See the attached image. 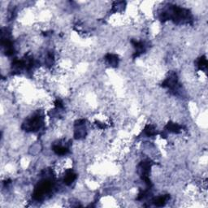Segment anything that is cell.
<instances>
[{
	"label": "cell",
	"instance_id": "obj_1",
	"mask_svg": "<svg viewBox=\"0 0 208 208\" xmlns=\"http://www.w3.org/2000/svg\"><path fill=\"white\" fill-rule=\"evenodd\" d=\"M51 188V184L50 183V181H48V180H45V181L41 182L39 185H38V187L35 189L34 193H33L34 199H41V198L44 196L45 193H47L50 191Z\"/></svg>",
	"mask_w": 208,
	"mask_h": 208
},
{
	"label": "cell",
	"instance_id": "obj_2",
	"mask_svg": "<svg viewBox=\"0 0 208 208\" xmlns=\"http://www.w3.org/2000/svg\"><path fill=\"white\" fill-rule=\"evenodd\" d=\"M41 124H42V120H41V116H34L33 118H32L30 120H28V122L25 124H26V129L29 130H38V129L41 128Z\"/></svg>",
	"mask_w": 208,
	"mask_h": 208
},
{
	"label": "cell",
	"instance_id": "obj_3",
	"mask_svg": "<svg viewBox=\"0 0 208 208\" xmlns=\"http://www.w3.org/2000/svg\"><path fill=\"white\" fill-rule=\"evenodd\" d=\"M76 174L74 173L73 171H68V172L66 173L65 177H64V183H65L66 185H71L74 180H76Z\"/></svg>",
	"mask_w": 208,
	"mask_h": 208
},
{
	"label": "cell",
	"instance_id": "obj_4",
	"mask_svg": "<svg viewBox=\"0 0 208 208\" xmlns=\"http://www.w3.org/2000/svg\"><path fill=\"white\" fill-rule=\"evenodd\" d=\"M106 60L111 66H116L118 64V57L113 54H108L106 55Z\"/></svg>",
	"mask_w": 208,
	"mask_h": 208
},
{
	"label": "cell",
	"instance_id": "obj_5",
	"mask_svg": "<svg viewBox=\"0 0 208 208\" xmlns=\"http://www.w3.org/2000/svg\"><path fill=\"white\" fill-rule=\"evenodd\" d=\"M53 151L57 155H66L67 153L68 152V150L66 147H63V146H60V145H55L53 148Z\"/></svg>",
	"mask_w": 208,
	"mask_h": 208
},
{
	"label": "cell",
	"instance_id": "obj_6",
	"mask_svg": "<svg viewBox=\"0 0 208 208\" xmlns=\"http://www.w3.org/2000/svg\"><path fill=\"white\" fill-rule=\"evenodd\" d=\"M167 199H168V196H161V197H159V198L155 199L154 202H155V205L158 206V207H161V206H164L166 203Z\"/></svg>",
	"mask_w": 208,
	"mask_h": 208
},
{
	"label": "cell",
	"instance_id": "obj_7",
	"mask_svg": "<svg viewBox=\"0 0 208 208\" xmlns=\"http://www.w3.org/2000/svg\"><path fill=\"white\" fill-rule=\"evenodd\" d=\"M166 128L167 129V130L168 131H170V132H179L180 131V127L178 125V124H174V123H170V124H167V125L166 126Z\"/></svg>",
	"mask_w": 208,
	"mask_h": 208
},
{
	"label": "cell",
	"instance_id": "obj_8",
	"mask_svg": "<svg viewBox=\"0 0 208 208\" xmlns=\"http://www.w3.org/2000/svg\"><path fill=\"white\" fill-rule=\"evenodd\" d=\"M145 134L147 136H153L155 134V128L151 125H147L145 129Z\"/></svg>",
	"mask_w": 208,
	"mask_h": 208
},
{
	"label": "cell",
	"instance_id": "obj_9",
	"mask_svg": "<svg viewBox=\"0 0 208 208\" xmlns=\"http://www.w3.org/2000/svg\"><path fill=\"white\" fill-rule=\"evenodd\" d=\"M207 59L205 57L201 58L199 61V67L201 69H205L207 68Z\"/></svg>",
	"mask_w": 208,
	"mask_h": 208
}]
</instances>
